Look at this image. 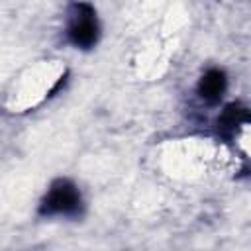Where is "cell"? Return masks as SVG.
<instances>
[{"instance_id": "obj_2", "label": "cell", "mask_w": 251, "mask_h": 251, "mask_svg": "<svg viewBox=\"0 0 251 251\" xmlns=\"http://www.w3.org/2000/svg\"><path fill=\"white\" fill-rule=\"evenodd\" d=\"M69 24V39L73 45L80 49H90L98 41V22L92 6L88 4H75Z\"/></svg>"}, {"instance_id": "obj_3", "label": "cell", "mask_w": 251, "mask_h": 251, "mask_svg": "<svg viewBox=\"0 0 251 251\" xmlns=\"http://www.w3.org/2000/svg\"><path fill=\"white\" fill-rule=\"evenodd\" d=\"M226 75L220 69H210L198 82V94L202 100H206L208 104H214L222 98V94L226 92Z\"/></svg>"}, {"instance_id": "obj_4", "label": "cell", "mask_w": 251, "mask_h": 251, "mask_svg": "<svg viewBox=\"0 0 251 251\" xmlns=\"http://www.w3.org/2000/svg\"><path fill=\"white\" fill-rule=\"evenodd\" d=\"M249 122V114L243 106L239 104H229L222 116L218 118V127H220V133L226 135V137H231L237 133L239 127H243L245 124Z\"/></svg>"}, {"instance_id": "obj_1", "label": "cell", "mask_w": 251, "mask_h": 251, "mask_svg": "<svg viewBox=\"0 0 251 251\" xmlns=\"http://www.w3.org/2000/svg\"><path fill=\"white\" fill-rule=\"evenodd\" d=\"M43 216H73L80 210V192L69 180H57L41 202Z\"/></svg>"}]
</instances>
